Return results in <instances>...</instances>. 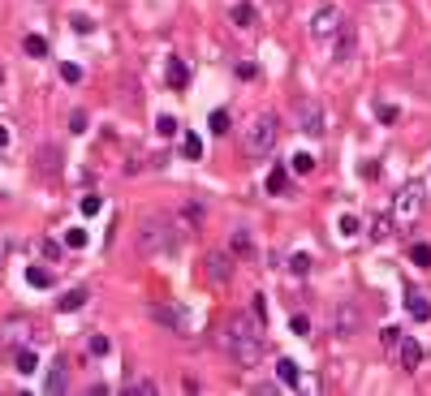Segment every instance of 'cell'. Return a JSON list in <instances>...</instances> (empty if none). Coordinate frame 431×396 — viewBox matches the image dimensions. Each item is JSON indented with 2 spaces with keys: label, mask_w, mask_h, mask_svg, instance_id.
Wrapping results in <instances>:
<instances>
[{
  "label": "cell",
  "mask_w": 431,
  "mask_h": 396,
  "mask_svg": "<svg viewBox=\"0 0 431 396\" xmlns=\"http://www.w3.org/2000/svg\"><path fill=\"white\" fill-rule=\"evenodd\" d=\"M216 345L220 353H229L237 366H259V353H263V319L254 310H233L216 331Z\"/></svg>",
  "instance_id": "cell-1"
},
{
  "label": "cell",
  "mask_w": 431,
  "mask_h": 396,
  "mask_svg": "<svg viewBox=\"0 0 431 396\" xmlns=\"http://www.w3.org/2000/svg\"><path fill=\"white\" fill-rule=\"evenodd\" d=\"M177 246H181V233L173 229V220H164V216H142L138 220V255L168 259V255H177Z\"/></svg>",
  "instance_id": "cell-2"
},
{
  "label": "cell",
  "mask_w": 431,
  "mask_h": 396,
  "mask_svg": "<svg viewBox=\"0 0 431 396\" xmlns=\"http://www.w3.org/2000/svg\"><path fill=\"white\" fill-rule=\"evenodd\" d=\"M276 142H280V121L272 113H263V117H254L246 125V134H242V151L250 155V160H267V155L276 151Z\"/></svg>",
  "instance_id": "cell-3"
},
{
  "label": "cell",
  "mask_w": 431,
  "mask_h": 396,
  "mask_svg": "<svg viewBox=\"0 0 431 396\" xmlns=\"http://www.w3.org/2000/svg\"><path fill=\"white\" fill-rule=\"evenodd\" d=\"M423 202H427V194H423V181H406L401 189H397V198H393V224H406V220H414L423 211Z\"/></svg>",
  "instance_id": "cell-4"
},
{
  "label": "cell",
  "mask_w": 431,
  "mask_h": 396,
  "mask_svg": "<svg viewBox=\"0 0 431 396\" xmlns=\"http://www.w3.org/2000/svg\"><path fill=\"white\" fill-rule=\"evenodd\" d=\"M294 125L307 138H319L324 134V125H328V117H324V104L319 100H311V95H302V100H294Z\"/></svg>",
  "instance_id": "cell-5"
},
{
  "label": "cell",
  "mask_w": 431,
  "mask_h": 396,
  "mask_svg": "<svg viewBox=\"0 0 431 396\" xmlns=\"http://www.w3.org/2000/svg\"><path fill=\"white\" fill-rule=\"evenodd\" d=\"M341 22H345V13H341L337 5H328V0H324V5H319V9L311 13V39L328 47V43H332V35L341 30Z\"/></svg>",
  "instance_id": "cell-6"
},
{
  "label": "cell",
  "mask_w": 431,
  "mask_h": 396,
  "mask_svg": "<svg viewBox=\"0 0 431 396\" xmlns=\"http://www.w3.org/2000/svg\"><path fill=\"white\" fill-rule=\"evenodd\" d=\"M151 319L164 323L173 336H190V314H186V306H177V302H159V306H151Z\"/></svg>",
  "instance_id": "cell-7"
},
{
  "label": "cell",
  "mask_w": 431,
  "mask_h": 396,
  "mask_svg": "<svg viewBox=\"0 0 431 396\" xmlns=\"http://www.w3.org/2000/svg\"><path fill=\"white\" fill-rule=\"evenodd\" d=\"M332 331H337V336H358L362 331V310L354 306V302H337V310H332Z\"/></svg>",
  "instance_id": "cell-8"
},
{
  "label": "cell",
  "mask_w": 431,
  "mask_h": 396,
  "mask_svg": "<svg viewBox=\"0 0 431 396\" xmlns=\"http://www.w3.org/2000/svg\"><path fill=\"white\" fill-rule=\"evenodd\" d=\"M203 276L212 284H229L233 280V255H225V250H212V255L203 259Z\"/></svg>",
  "instance_id": "cell-9"
},
{
  "label": "cell",
  "mask_w": 431,
  "mask_h": 396,
  "mask_svg": "<svg viewBox=\"0 0 431 396\" xmlns=\"http://www.w3.org/2000/svg\"><path fill=\"white\" fill-rule=\"evenodd\" d=\"M332 60H349V56H354L358 52V30H354V22H341V30H337V35H332Z\"/></svg>",
  "instance_id": "cell-10"
},
{
  "label": "cell",
  "mask_w": 431,
  "mask_h": 396,
  "mask_svg": "<svg viewBox=\"0 0 431 396\" xmlns=\"http://www.w3.org/2000/svg\"><path fill=\"white\" fill-rule=\"evenodd\" d=\"M393 358L401 362V371H419L423 366V345L414 340V336H401V340L393 345Z\"/></svg>",
  "instance_id": "cell-11"
},
{
  "label": "cell",
  "mask_w": 431,
  "mask_h": 396,
  "mask_svg": "<svg viewBox=\"0 0 431 396\" xmlns=\"http://www.w3.org/2000/svg\"><path fill=\"white\" fill-rule=\"evenodd\" d=\"M229 22H233L237 30H254V22H259V9H254L250 0H237V5L229 9Z\"/></svg>",
  "instance_id": "cell-12"
},
{
  "label": "cell",
  "mask_w": 431,
  "mask_h": 396,
  "mask_svg": "<svg viewBox=\"0 0 431 396\" xmlns=\"http://www.w3.org/2000/svg\"><path fill=\"white\" fill-rule=\"evenodd\" d=\"M69 388V371H65V362H52V371H47V379H43V392H65Z\"/></svg>",
  "instance_id": "cell-13"
},
{
  "label": "cell",
  "mask_w": 431,
  "mask_h": 396,
  "mask_svg": "<svg viewBox=\"0 0 431 396\" xmlns=\"http://www.w3.org/2000/svg\"><path fill=\"white\" fill-rule=\"evenodd\" d=\"M276 375H280L285 388H298V384H302V371H298L294 358H280V362H276Z\"/></svg>",
  "instance_id": "cell-14"
},
{
  "label": "cell",
  "mask_w": 431,
  "mask_h": 396,
  "mask_svg": "<svg viewBox=\"0 0 431 396\" xmlns=\"http://www.w3.org/2000/svg\"><path fill=\"white\" fill-rule=\"evenodd\" d=\"M186 82H190V69H186V60H177V56H173V60H168V86H173V91H181Z\"/></svg>",
  "instance_id": "cell-15"
},
{
  "label": "cell",
  "mask_w": 431,
  "mask_h": 396,
  "mask_svg": "<svg viewBox=\"0 0 431 396\" xmlns=\"http://www.w3.org/2000/svg\"><path fill=\"white\" fill-rule=\"evenodd\" d=\"M406 310H410V319H419V323H427V319H431V302H427V297H419V293H410Z\"/></svg>",
  "instance_id": "cell-16"
},
{
  "label": "cell",
  "mask_w": 431,
  "mask_h": 396,
  "mask_svg": "<svg viewBox=\"0 0 431 396\" xmlns=\"http://www.w3.org/2000/svg\"><path fill=\"white\" fill-rule=\"evenodd\" d=\"M13 371H18V375H35L39 371V358L30 353V349H18V353H13Z\"/></svg>",
  "instance_id": "cell-17"
},
{
  "label": "cell",
  "mask_w": 431,
  "mask_h": 396,
  "mask_svg": "<svg viewBox=\"0 0 431 396\" xmlns=\"http://www.w3.org/2000/svg\"><path fill=\"white\" fill-rule=\"evenodd\" d=\"M267 194H289V172H285V168L267 172Z\"/></svg>",
  "instance_id": "cell-18"
},
{
  "label": "cell",
  "mask_w": 431,
  "mask_h": 396,
  "mask_svg": "<svg viewBox=\"0 0 431 396\" xmlns=\"http://www.w3.org/2000/svg\"><path fill=\"white\" fill-rule=\"evenodd\" d=\"M87 297H91L87 289H69V293L56 302V310H82V306H87Z\"/></svg>",
  "instance_id": "cell-19"
},
{
  "label": "cell",
  "mask_w": 431,
  "mask_h": 396,
  "mask_svg": "<svg viewBox=\"0 0 431 396\" xmlns=\"http://www.w3.org/2000/svg\"><path fill=\"white\" fill-rule=\"evenodd\" d=\"M181 155H186V160H203V138L199 134H186L181 138Z\"/></svg>",
  "instance_id": "cell-20"
},
{
  "label": "cell",
  "mask_w": 431,
  "mask_h": 396,
  "mask_svg": "<svg viewBox=\"0 0 431 396\" xmlns=\"http://www.w3.org/2000/svg\"><path fill=\"white\" fill-rule=\"evenodd\" d=\"M371 237H375V242H388V237H393V216H375L371 220Z\"/></svg>",
  "instance_id": "cell-21"
},
{
  "label": "cell",
  "mask_w": 431,
  "mask_h": 396,
  "mask_svg": "<svg viewBox=\"0 0 431 396\" xmlns=\"http://www.w3.org/2000/svg\"><path fill=\"white\" fill-rule=\"evenodd\" d=\"M410 263H414V267H431V246H427V242L410 246Z\"/></svg>",
  "instance_id": "cell-22"
},
{
  "label": "cell",
  "mask_w": 431,
  "mask_h": 396,
  "mask_svg": "<svg viewBox=\"0 0 431 396\" xmlns=\"http://www.w3.org/2000/svg\"><path fill=\"white\" fill-rule=\"evenodd\" d=\"M26 280L35 284V289H47V284H52V272H47V267H26Z\"/></svg>",
  "instance_id": "cell-23"
},
{
  "label": "cell",
  "mask_w": 431,
  "mask_h": 396,
  "mask_svg": "<svg viewBox=\"0 0 431 396\" xmlns=\"http://www.w3.org/2000/svg\"><path fill=\"white\" fill-rule=\"evenodd\" d=\"M289 168L294 172H302V177H307V172H315V155H307V151H298L294 160H289Z\"/></svg>",
  "instance_id": "cell-24"
},
{
  "label": "cell",
  "mask_w": 431,
  "mask_h": 396,
  "mask_svg": "<svg viewBox=\"0 0 431 396\" xmlns=\"http://www.w3.org/2000/svg\"><path fill=\"white\" fill-rule=\"evenodd\" d=\"M177 130H181V125H177V117H168V113H164V117L155 121V134H159V138H173Z\"/></svg>",
  "instance_id": "cell-25"
},
{
  "label": "cell",
  "mask_w": 431,
  "mask_h": 396,
  "mask_svg": "<svg viewBox=\"0 0 431 396\" xmlns=\"http://www.w3.org/2000/svg\"><path fill=\"white\" fill-rule=\"evenodd\" d=\"M22 47H26V56H47V43H43L39 35H26Z\"/></svg>",
  "instance_id": "cell-26"
},
{
  "label": "cell",
  "mask_w": 431,
  "mask_h": 396,
  "mask_svg": "<svg viewBox=\"0 0 431 396\" xmlns=\"http://www.w3.org/2000/svg\"><path fill=\"white\" fill-rule=\"evenodd\" d=\"M207 125H212V134H216V138H220V134H229V113H220V108H216Z\"/></svg>",
  "instance_id": "cell-27"
},
{
  "label": "cell",
  "mask_w": 431,
  "mask_h": 396,
  "mask_svg": "<svg viewBox=\"0 0 431 396\" xmlns=\"http://www.w3.org/2000/svg\"><path fill=\"white\" fill-rule=\"evenodd\" d=\"M39 250H43L47 263H60V242H52V237H47V242H39Z\"/></svg>",
  "instance_id": "cell-28"
},
{
  "label": "cell",
  "mask_w": 431,
  "mask_h": 396,
  "mask_svg": "<svg viewBox=\"0 0 431 396\" xmlns=\"http://www.w3.org/2000/svg\"><path fill=\"white\" fill-rule=\"evenodd\" d=\"M65 246H69V250H82V246H87V229H69V233H65Z\"/></svg>",
  "instance_id": "cell-29"
},
{
  "label": "cell",
  "mask_w": 431,
  "mask_h": 396,
  "mask_svg": "<svg viewBox=\"0 0 431 396\" xmlns=\"http://www.w3.org/2000/svg\"><path fill=\"white\" fill-rule=\"evenodd\" d=\"M69 22H74V30H78V35H91V30H95V22L87 18V13H74Z\"/></svg>",
  "instance_id": "cell-30"
},
{
  "label": "cell",
  "mask_w": 431,
  "mask_h": 396,
  "mask_svg": "<svg viewBox=\"0 0 431 396\" xmlns=\"http://www.w3.org/2000/svg\"><path fill=\"white\" fill-rule=\"evenodd\" d=\"M60 78H65L69 86H78V82H82V69H78V65H69V60H65V65H60Z\"/></svg>",
  "instance_id": "cell-31"
},
{
  "label": "cell",
  "mask_w": 431,
  "mask_h": 396,
  "mask_svg": "<svg viewBox=\"0 0 431 396\" xmlns=\"http://www.w3.org/2000/svg\"><path fill=\"white\" fill-rule=\"evenodd\" d=\"M289 272H294V276H307V272H311V259H307V255H294V259H289Z\"/></svg>",
  "instance_id": "cell-32"
},
{
  "label": "cell",
  "mask_w": 431,
  "mask_h": 396,
  "mask_svg": "<svg viewBox=\"0 0 431 396\" xmlns=\"http://www.w3.org/2000/svg\"><path fill=\"white\" fill-rule=\"evenodd\" d=\"M87 349H91L95 358H104V353H108V336H91V340H87Z\"/></svg>",
  "instance_id": "cell-33"
},
{
  "label": "cell",
  "mask_w": 431,
  "mask_h": 396,
  "mask_svg": "<svg viewBox=\"0 0 431 396\" xmlns=\"http://www.w3.org/2000/svg\"><path fill=\"white\" fill-rule=\"evenodd\" d=\"M100 207H104V198H100V194H87V198H82V216H95Z\"/></svg>",
  "instance_id": "cell-34"
},
{
  "label": "cell",
  "mask_w": 431,
  "mask_h": 396,
  "mask_svg": "<svg viewBox=\"0 0 431 396\" xmlns=\"http://www.w3.org/2000/svg\"><path fill=\"white\" fill-rule=\"evenodd\" d=\"M289 327L298 331V336H307V331H311V319H307V314H294V319H289Z\"/></svg>",
  "instance_id": "cell-35"
},
{
  "label": "cell",
  "mask_w": 431,
  "mask_h": 396,
  "mask_svg": "<svg viewBox=\"0 0 431 396\" xmlns=\"http://www.w3.org/2000/svg\"><path fill=\"white\" fill-rule=\"evenodd\" d=\"M379 340H384V349L393 353V345H397V340H401V327H384V336H379Z\"/></svg>",
  "instance_id": "cell-36"
},
{
  "label": "cell",
  "mask_w": 431,
  "mask_h": 396,
  "mask_svg": "<svg viewBox=\"0 0 431 396\" xmlns=\"http://www.w3.org/2000/svg\"><path fill=\"white\" fill-rule=\"evenodd\" d=\"M69 130H74V134H87V113H74V117H69Z\"/></svg>",
  "instance_id": "cell-37"
},
{
  "label": "cell",
  "mask_w": 431,
  "mask_h": 396,
  "mask_svg": "<svg viewBox=\"0 0 431 396\" xmlns=\"http://www.w3.org/2000/svg\"><path fill=\"white\" fill-rule=\"evenodd\" d=\"M130 392H142V396H151V392H159V384H151V379H138V384H134Z\"/></svg>",
  "instance_id": "cell-38"
},
{
  "label": "cell",
  "mask_w": 431,
  "mask_h": 396,
  "mask_svg": "<svg viewBox=\"0 0 431 396\" xmlns=\"http://www.w3.org/2000/svg\"><path fill=\"white\" fill-rule=\"evenodd\" d=\"M341 233L354 237V233H358V220H354V216H341Z\"/></svg>",
  "instance_id": "cell-39"
},
{
  "label": "cell",
  "mask_w": 431,
  "mask_h": 396,
  "mask_svg": "<svg viewBox=\"0 0 431 396\" xmlns=\"http://www.w3.org/2000/svg\"><path fill=\"white\" fill-rule=\"evenodd\" d=\"M379 121L393 125V121H397V108H393V104H379Z\"/></svg>",
  "instance_id": "cell-40"
},
{
  "label": "cell",
  "mask_w": 431,
  "mask_h": 396,
  "mask_svg": "<svg viewBox=\"0 0 431 396\" xmlns=\"http://www.w3.org/2000/svg\"><path fill=\"white\" fill-rule=\"evenodd\" d=\"M233 250H237V255H246V250H250V237L237 233V237H233Z\"/></svg>",
  "instance_id": "cell-41"
},
{
  "label": "cell",
  "mask_w": 431,
  "mask_h": 396,
  "mask_svg": "<svg viewBox=\"0 0 431 396\" xmlns=\"http://www.w3.org/2000/svg\"><path fill=\"white\" fill-rule=\"evenodd\" d=\"M358 172H362V177H366V181H375V177H379V164H362Z\"/></svg>",
  "instance_id": "cell-42"
},
{
  "label": "cell",
  "mask_w": 431,
  "mask_h": 396,
  "mask_svg": "<svg viewBox=\"0 0 431 396\" xmlns=\"http://www.w3.org/2000/svg\"><path fill=\"white\" fill-rule=\"evenodd\" d=\"M9 147V130H5V125H0V151H5Z\"/></svg>",
  "instance_id": "cell-43"
},
{
  "label": "cell",
  "mask_w": 431,
  "mask_h": 396,
  "mask_svg": "<svg viewBox=\"0 0 431 396\" xmlns=\"http://www.w3.org/2000/svg\"><path fill=\"white\" fill-rule=\"evenodd\" d=\"M0 86H5V65H0Z\"/></svg>",
  "instance_id": "cell-44"
},
{
  "label": "cell",
  "mask_w": 431,
  "mask_h": 396,
  "mask_svg": "<svg viewBox=\"0 0 431 396\" xmlns=\"http://www.w3.org/2000/svg\"><path fill=\"white\" fill-rule=\"evenodd\" d=\"M272 5H276V9H285V0H272Z\"/></svg>",
  "instance_id": "cell-45"
}]
</instances>
